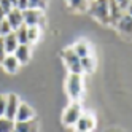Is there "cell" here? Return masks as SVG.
<instances>
[{"label": "cell", "mask_w": 132, "mask_h": 132, "mask_svg": "<svg viewBox=\"0 0 132 132\" xmlns=\"http://www.w3.org/2000/svg\"><path fill=\"white\" fill-rule=\"evenodd\" d=\"M88 11L102 24H110V5L108 0H91Z\"/></svg>", "instance_id": "obj_1"}, {"label": "cell", "mask_w": 132, "mask_h": 132, "mask_svg": "<svg viewBox=\"0 0 132 132\" xmlns=\"http://www.w3.org/2000/svg\"><path fill=\"white\" fill-rule=\"evenodd\" d=\"M65 88H67V94L72 100H80L81 94H83V78L81 75L77 73H70L67 83H65Z\"/></svg>", "instance_id": "obj_2"}, {"label": "cell", "mask_w": 132, "mask_h": 132, "mask_svg": "<svg viewBox=\"0 0 132 132\" xmlns=\"http://www.w3.org/2000/svg\"><path fill=\"white\" fill-rule=\"evenodd\" d=\"M83 115V110H81V103L78 100H72V103L65 108L64 115H62V122L65 126H75L77 124V121L80 119V116Z\"/></svg>", "instance_id": "obj_3"}, {"label": "cell", "mask_w": 132, "mask_h": 132, "mask_svg": "<svg viewBox=\"0 0 132 132\" xmlns=\"http://www.w3.org/2000/svg\"><path fill=\"white\" fill-rule=\"evenodd\" d=\"M62 59L67 65V69L70 70V73H77L81 75L83 69H81V59L77 56V53L73 51V48H65L62 51Z\"/></svg>", "instance_id": "obj_4"}, {"label": "cell", "mask_w": 132, "mask_h": 132, "mask_svg": "<svg viewBox=\"0 0 132 132\" xmlns=\"http://www.w3.org/2000/svg\"><path fill=\"white\" fill-rule=\"evenodd\" d=\"M22 18H24V24L27 27H40L45 22V16L42 10H37V8H26L22 10Z\"/></svg>", "instance_id": "obj_5"}, {"label": "cell", "mask_w": 132, "mask_h": 132, "mask_svg": "<svg viewBox=\"0 0 132 132\" xmlns=\"http://www.w3.org/2000/svg\"><path fill=\"white\" fill-rule=\"evenodd\" d=\"M78 132H92L96 129V118L89 113H83L80 116V119L77 121V124H75Z\"/></svg>", "instance_id": "obj_6"}, {"label": "cell", "mask_w": 132, "mask_h": 132, "mask_svg": "<svg viewBox=\"0 0 132 132\" xmlns=\"http://www.w3.org/2000/svg\"><path fill=\"white\" fill-rule=\"evenodd\" d=\"M19 97L16 94H8L6 96V108H5V118H10L14 119L16 118V113L18 108H19Z\"/></svg>", "instance_id": "obj_7"}, {"label": "cell", "mask_w": 132, "mask_h": 132, "mask_svg": "<svg viewBox=\"0 0 132 132\" xmlns=\"http://www.w3.org/2000/svg\"><path fill=\"white\" fill-rule=\"evenodd\" d=\"M35 118V111L34 108L26 102H21L19 103V108H18V113H16V118L14 121H30Z\"/></svg>", "instance_id": "obj_8"}, {"label": "cell", "mask_w": 132, "mask_h": 132, "mask_svg": "<svg viewBox=\"0 0 132 132\" xmlns=\"http://www.w3.org/2000/svg\"><path fill=\"white\" fill-rule=\"evenodd\" d=\"M40 126L37 119L30 121H16L14 122V132H38Z\"/></svg>", "instance_id": "obj_9"}, {"label": "cell", "mask_w": 132, "mask_h": 132, "mask_svg": "<svg viewBox=\"0 0 132 132\" xmlns=\"http://www.w3.org/2000/svg\"><path fill=\"white\" fill-rule=\"evenodd\" d=\"M5 19L10 22V26L13 27V30H16L18 27H21L24 24V18H22V10H19V8H13V10L6 14Z\"/></svg>", "instance_id": "obj_10"}, {"label": "cell", "mask_w": 132, "mask_h": 132, "mask_svg": "<svg viewBox=\"0 0 132 132\" xmlns=\"http://www.w3.org/2000/svg\"><path fill=\"white\" fill-rule=\"evenodd\" d=\"M108 5H110V24L116 26L118 21L126 14V11L118 5L116 0H108Z\"/></svg>", "instance_id": "obj_11"}, {"label": "cell", "mask_w": 132, "mask_h": 132, "mask_svg": "<svg viewBox=\"0 0 132 132\" xmlns=\"http://www.w3.org/2000/svg\"><path fill=\"white\" fill-rule=\"evenodd\" d=\"M116 27H118V30H119L122 35L132 37V16H129V14L126 13V14L118 21Z\"/></svg>", "instance_id": "obj_12"}, {"label": "cell", "mask_w": 132, "mask_h": 132, "mask_svg": "<svg viewBox=\"0 0 132 132\" xmlns=\"http://www.w3.org/2000/svg\"><path fill=\"white\" fill-rule=\"evenodd\" d=\"M19 61L16 59V56L14 54H6L5 56V59L2 61V67L5 69V72L8 73H16L18 69H19Z\"/></svg>", "instance_id": "obj_13"}, {"label": "cell", "mask_w": 132, "mask_h": 132, "mask_svg": "<svg viewBox=\"0 0 132 132\" xmlns=\"http://www.w3.org/2000/svg\"><path fill=\"white\" fill-rule=\"evenodd\" d=\"M3 45H5V51H6V54H13V53L16 51V48L19 46V42H18V38H16L14 30H13L11 34H8V35L3 37Z\"/></svg>", "instance_id": "obj_14"}, {"label": "cell", "mask_w": 132, "mask_h": 132, "mask_svg": "<svg viewBox=\"0 0 132 132\" xmlns=\"http://www.w3.org/2000/svg\"><path fill=\"white\" fill-rule=\"evenodd\" d=\"M13 54L16 56V59L19 61V64H27L30 59V46L29 45H19Z\"/></svg>", "instance_id": "obj_15"}, {"label": "cell", "mask_w": 132, "mask_h": 132, "mask_svg": "<svg viewBox=\"0 0 132 132\" xmlns=\"http://www.w3.org/2000/svg\"><path fill=\"white\" fill-rule=\"evenodd\" d=\"M73 48V51L77 53V56L80 59H83V57H86V56H91V50H89V45L86 43V42H78L75 46H72Z\"/></svg>", "instance_id": "obj_16"}, {"label": "cell", "mask_w": 132, "mask_h": 132, "mask_svg": "<svg viewBox=\"0 0 132 132\" xmlns=\"http://www.w3.org/2000/svg\"><path fill=\"white\" fill-rule=\"evenodd\" d=\"M67 3L75 11H88L91 0H67Z\"/></svg>", "instance_id": "obj_17"}, {"label": "cell", "mask_w": 132, "mask_h": 132, "mask_svg": "<svg viewBox=\"0 0 132 132\" xmlns=\"http://www.w3.org/2000/svg\"><path fill=\"white\" fill-rule=\"evenodd\" d=\"M14 34H16V38L19 42V45H29V35H27V26L26 24L18 27L14 30Z\"/></svg>", "instance_id": "obj_18"}, {"label": "cell", "mask_w": 132, "mask_h": 132, "mask_svg": "<svg viewBox=\"0 0 132 132\" xmlns=\"http://www.w3.org/2000/svg\"><path fill=\"white\" fill-rule=\"evenodd\" d=\"M14 119L2 116L0 118V132H14Z\"/></svg>", "instance_id": "obj_19"}, {"label": "cell", "mask_w": 132, "mask_h": 132, "mask_svg": "<svg viewBox=\"0 0 132 132\" xmlns=\"http://www.w3.org/2000/svg\"><path fill=\"white\" fill-rule=\"evenodd\" d=\"M94 67H96V61H94L92 56H86V57L81 59V69H83V72L91 73V72H94Z\"/></svg>", "instance_id": "obj_20"}, {"label": "cell", "mask_w": 132, "mask_h": 132, "mask_svg": "<svg viewBox=\"0 0 132 132\" xmlns=\"http://www.w3.org/2000/svg\"><path fill=\"white\" fill-rule=\"evenodd\" d=\"M27 35H29V43H34L38 40V37H40V27H27Z\"/></svg>", "instance_id": "obj_21"}, {"label": "cell", "mask_w": 132, "mask_h": 132, "mask_svg": "<svg viewBox=\"0 0 132 132\" xmlns=\"http://www.w3.org/2000/svg\"><path fill=\"white\" fill-rule=\"evenodd\" d=\"M11 32H13V27L10 26V22H8L6 19L0 21V37H5V35L11 34Z\"/></svg>", "instance_id": "obj_22"}, {"label": "cell", "mask_w": 132, "mask_h": 132, "mask_svg": "<svg viewBox=\"0 0 132 132\" xmlns=\"http://www.w3.org/2000/svg\"><path fill=\"white\" fill-rule=\"evenodd\" d=\"M48 5V0H29V8H37V10H45Z\"/></svg>", "instance_id": "obj_23"}, {"label": "cell", "mask_w": 132, "mask_h": 132, "mask_svg": "<svg viewBox=\"0 0 132 132\" xmlns=\"http://www.w3.org/2000/svg\"><path fill=\"white\" fill-rule=\"evenodd\" d=\"M5 108H6V96L0 94V118L5 116Z\"/></svg>", "instance_id": "obj_24"}, {"label": "cell", "mask_w": 132, "mask_h": 132, "mask_svg": "<svg viewBox=\"0 0 132 132\" xmlns=\"http://www.w3.org/2000/svg\"><path fill=\"white\" fill-rule=\"evenodd\" d=\"M0 6H2L3 10L6 11V14H8V13H10V11L13 10V8H14V6L11 5V2H10V0H0Z\"/></svg>", "instance_id": "obj_25"}, {"label": "cell", "mask_w": 132, "mask_h": 132, "mask_svg": "<svg viewBox=\"0 0 132 132\" xmlns=\"http://www.w3.org/2000/svg\"><path fill=\"white\" fill-rule=\"evenodd\" d=\"M6 56V51H5V45H3V37H0V64L5 59Z\"/></svg>", "instance_id": "obj_26"}, {"label": "cell", "mask_w": 132, "mask_h": 132, "mask_svg": "<svg viewBox=\"0 0 132 132\" xmlns=\"http://www.w3.org/2000/svg\"><path fill=\"white\" fill-rule=\"evenodd\" d=\"M16 8H19V10H26V8H29V0H18Z\"/></svg>", "instance_id": "obj_27"}, {"label": "cell", "mask_w": 132, "mask_h": 132, "mask_svg": "<svg viewBox=\"0 0 132 132\" xmlns=\"http://www.w3.org/2000/svg\"><path fill=\"white\" fill-rule=\"evenodd\" d=\"M105 132H124L122 129H119V127H108Z\"/></svg>", "instance_id": "obj_28"}, {"label": "cell", "mask_w": 132, "mask_h": 132, "mask_svg": "<svg viewBox=\"0 0 132 132\" xmlns=\"http://www.w3.org/2000/svg\"><path fill=\"white\" fill-rule=\"evenodd\" d=\"M5 18H6V11L3 10V8H2V6H0V21H3V19H5Z\"/></svg>", "instance_id": "obj_29"}, {"label": "cell", "mask_w": 132, "mask_h": 132, "mask_svg": "<svg viewBox=\"0 0 132 132\" xmlns=\"http://www.w3.org/2000/svg\"><path fill=\"white\" fill-rule=\"evenodd\" d=\"M126 13H127L129 16H132V2L129 3V6H127V11H126Z\"/></svg>", "instance_id": "obj_30"}, {"label": "cell", "mask_w": 132, "mask_h": 132, "mask_svg": "<svg viewBox=\"0 0 132 132\" xmlns=\"http://www.w3.org/2000/svg\"><path fill=\"white\" fill-rule=\"evenodd\" d=\"M10 2H11V5H13V6H16V5H18V0H10Z\"/></svg>", "instance_id": "obj_31"}]
</instances>
